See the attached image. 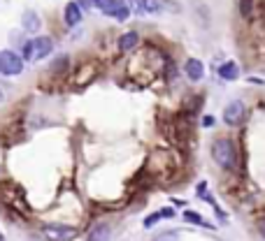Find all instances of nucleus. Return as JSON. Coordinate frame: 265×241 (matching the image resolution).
<instances>
[{"mask_svg":"<svg viewBox=\"0 0 265 241\" xmlns=\"http://www.w3.org/2000/svg\"><path fill=\"white\" fill-rule=\"evenodd\" d=\"M212 155H214V163L223 170H235V165H238V148L228 137L216 139L212 146Z\"/></svg>","mask_w":265,"mask_h":241,"instance_id":"1","label":"nucleus"},{"mask_svg":"<svg viewBox=\"0 0 265 241\" xmlns=\"http://www.w3.org/2000/svg\"><path fill=\"white\" fill-rule=\"evenodd\" d=\"M51 49H54L51 37H35L23 44V60H42L51 54Z\"/></svg>","mask_w":265,"mask_h":241,"instance_id":"2","label":"nucleus"},{"mask_svg":"<svg viewBox=\"0 0 265 241\" xmlns=\"http://www.w3.org/2000/svg\"><path fill=\"white\" fill-rule=\"evenodd\" d=\"M0 72L7 77H17L23 72V58L14 51H0Z\"/></svg>","mask_w":265,"mask_h":241,"instance_id":"3","label":"nucleus"},{"mask_svg":"<svg viewBox=\"0 0 265 241\" xmlns=\"http://www.w3.org/2000/svg\"><path fill=\"white\" fill-rule=\"evenodd\" d=\"M95 3H98V7L107 17H114L119 21H126L130 17V10H128V5L123 0H95Z\"/></svg>","mask_w":265,"mask_h":241,"instance_id":"4","label":"nucleus"},{"mask_svg":"<svg viewBox=\"0 0 265 241\" xmlns=\"http://www.w3.org/2000/svg\"><path fill=\"white\" fill-rule=\"evenodd\" d=\"M42 234L44 239L49 241H70L77 236V230L75 227H68V225H44L42 227Z\"/></svg>","mask_w":265,"mask_h":241,"instance_id":"5","label":"nucleus"},{"mask_svg":"<svg viewBox=\"0 0 265 241\" xmlns=\"http://www.w3.org/2000/svg\"><path fill=\"white\" fill-rule=\"evenodd\" d=\"M244 118V104L242 102H230L223 109V120H226L228 126H238V123H242Z\"/></svg>","mask_w":265,"mask_h":241,"instance_id":"6","label":"nucleus"},{"mask_svg":"<svg viewBox=\"0 0 265 241\" xmlns=\"http://www.w3.org/2000/svg\"><path fill=\"white\" fill-rule=\"evenodd\" d=\"M63 19H65L68 26H77V23L82 21V10H79L77 3H68L65 12H63Z\"/></svg>","mask_w":265,"mask_h":241,"instance_id":"7","label":"nucleus"},{"mask_svg":"<svg viewBox=\"0 0 265 241\" xmlns=\"http://www.w3.org/2000/svg\"><path fill=\"white\" fill-rule=\"evenodd\" d=\"M186 74H188L191 82H198V79H203V74H205V65L198 58H191L186 63Z\"/></svg>","mask_w":265,"mask_h":241,"instance_id":"8","label":"nucleus"},{"mask_svg":"<svg viewBox=\"0 0 265 241\" xmlns=\"http://www.w3.org/2000/svg\"><path fill=\"white\" fill-rule=\"evenodd\" d=\"M219 74H221V79L233 82V79L240 77V65L238 63H233V60H228V63H223V65L219 67Z\"/></svg>","mask_w":265,"mask_h":241,"instance_id":"9","label":"nucleus"},{"mask_svg":"<svg viewBox=\"0 0 265 241\" xmlns=\"http://www.w3.org/2000/svg\"><path fill=\"white\" fill-rule=\"evenodd\" d=\"M23 28H26V30H30V33L40 30V17H38V14H35L33 10L23 12Z\"/></svg>","mask_w":265,"mask_h":241,"instance_id":"10","label":"nucleus"},{"mask_svg":"<svg viewBox=\"0 0 265 241\" xmlns=\"http://www.w3.org/2000/svg\"><path fill=\"white\" fill-rule=\"evenodd\" d=\"M88 241H110V225H95L88 234Z\"/></svg>","mask_w":265,"mask_h":241,"instance_id":"11","label":"nucleus"},{"mask_svg":"<svg viewBox=\"0 0 265 241\" xmlns=\"http://www.w3.org/2000/svg\"><path fill=\"white\" fill-rule=\"evenodd\" d=\"M172 216H175V211H172V209H163V211H156V214H151L149 218L144 220V227H154V225L158 223L160 218H172Z\"/></svg>","mask_w":265,"mask_h":241,"instance_id":"12","label":"nucleus"},{"mask_svg":"<svg viewBox=\"0 0 265 241\" xmlns=\"http://www.w3.org/2000/svg\"><path fill=\"white\" fill-rule=\"evenodd\" d=\"M119 47L121 51H130L132 47H138V33H126L119 37Z\"/></svg>","mask_w":265,"mask_h":241,"instance_id":"13","label":"nucleus"},{"mask_svg":"<svg viewBox=\"0 0 265 241\" xmlns=\"http://www.w3.org/2000/svg\"><path fill=\"white\" fill-rule=\"evenodd\" d=\"M168 7V0H144V12H151V14H158Z\"/></svg>","mask_w":265,"mask_h":241,"instance_id":"14","label":"nucleus"},{"mask_svg":"<svg viewBox=\"0 0 265 241\" xmlns=\"http://www.w3.org/2000/svg\"><path fill=\"white\" fill-rule=\"evenodd\" d=\"M251 7H254V0H240V12L244 19L251 17Z\"/></svg>","mask_w":265,"mask_h":241,"instance_id":"15","label":"nucleus"},{"mask_svg":"<svg viewBox=\"0 0 265 241\" xmlns=\"http://www.w3.org/2000/svg\"><path fill=\"white\" fill-rule=\"evenodd\" d=\"M184 218H186L188 223H198V225H205V227H210V225H207V223L203 220V216L195 214V211H186V214H184Z\"/></svg>","mask_w":265,"mask_h":241,"instance_id":"16","label":"nucleus"},{"mask_svg":"<svg viewBox=\"0 0 265 241\" xmlns=\"http://www.w3.org/2000/svg\"><path fill=\"white\" fill-rule=\"evenodd\" d=\"M128 10L135 14H144V0H128Z\"/></svg>","mask_w":265,"mask_h":241,"instance_id":"17","label":"nucleus"},{"mask_svg":"<svg viewBox=\"0 0 265 241\" xmlns=\"http://www.w3.org/2000/svg\"><path fill=\"white\" fill-rule=\"evenodd\" d=\"M156 241H179V236H177L175 232H165V234H160Z\"/></svg>","mask_w":265,"mask_h":241,"instance_id":"18","label":"nucleus"},{"mask_svg":"<svg viewBox=\"0 0 265 241\" xmlns=\"http://www.w3.org/2000/svg\"><path fill=\"white\" fill-rule=\"evenodd\" d=\"M75 3L79 5V10H88V7L93 5V0H75Z\"/></svg>","mask_w":265,"mask_h":241,"instance_id":"19","label":"nucleus"},{"mask_svg":"<svg viewBox=\"0 0 265 241\" xmlns=\"http://www.w3.org/2000/svg\"><path fill=\"white\" fill-rule=\"evenodd\" d=\"M212 123H214V118H212V116H205V118H203V126L205 128H210Z\"/></svg>","mask_w":265,"mask_h":241,"instance_id":"20","label":"nucleus"},{"mask_svg":"<svg viewBox=\"0 0 265 241\" xmlns=\"http://www.w3.org/2000/svg\"><path fill=\"white\" fill-rule=\"evenodd\" d=\"M258 232L265 236V218H260V220H258Z\"/></svg>","mask_w":265,"mask_h":241,"instance_id":"21","label":"nucleus"},{"mask_svg":"<svg viewBox=\"0 0 265 241\" xmlns=\"http://www.w3.org/2000/svg\"><path fill=\"white\" fill-rule=\"evenodd\" d=\"M0 100H3V93H0Z\"/></svg>","mask_w":265,"mask_h":241,"instance_id":"22","label":"nucleus"}]
</instances>
